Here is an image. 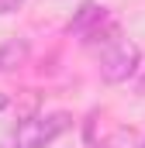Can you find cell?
<instances>
[{
	"mask_svg": "<svg viewBox=\"0 0 145 148\" xmlns=\"http://www.w3.org/2000/svg\"><path fill=\"white\" fill-rule=\"evenodd\" d=\"M138 59H142V52L135 41H117L100 59V79L104 83H128V76L138 69Z\"/></svg>",
	"mask_w": 145,
	"mask_h": 148,
	"instance_id": "7a4b0ae2",
	"label": "cell"
},
{
	"mask_svg": "<svg viewBox=\"0 0 145 148\" xmlns=\"http://www.w3.org/2000/svg\"><path fill=\"white\" fill-rule=\"evenodd\" d=\"M117 35H121L117 21H110L107 14H104L93 28H86V31H83V48H90V52H93V48H100V45H117V41H114Z\"/></svg>",
	"mask_w": 145,
	"mask_h": 148,
	"instance_id": "277c9868",
	"label": "cell"
},
{
	"mask_svg": "<svg viewBox=\"0 0 145 148\" xmlns=\"http://www.w3.org/2000/svg\"><path fill=\"white\" fill-rule=\"evenodd\" d=\"M135 90H138V97H145V76L138 79V86H135Z\"/></svg>",
	"mask_w": 145,
	"mask_h": 148,
	"instance_id": "52a82bcc",
	"label": "cell"
},
{
	"mask_svg": "<svg viewBox=\"0 0 145 148\" xmlns=\"http://www.w3.org/2000/svg\"><path fill=\"white\" fill-rule=\"evenodd\" d=\"M142 148H145V145H142Z\"/></svg>",
	"mask_w": 145,
	"mask_h": 148,
	"instance_id": "30bf717a",
	"label": "cell"
},
{
	"mask_svg": "<svg viewBox=\"0 0 145 148\" xmlns=\"http://www.w3.org/2000/svg\"><path fill=\"white\" fill-rule=\"evenodd\" d=\"M100 17H104V7H100V3H93V0H86V3L76 10V17L69 21V28H66V31H69V35H83V31H86V28H93Z\"/></svg>",
	"mask_w": 145,
	"mask_h": 148,
	"instance_id": "5b68a950",
	"label": "cell"
},
{
	"mask_svg": "<svg viewBox=\"0 0 145 148\" xmlns=\"http://www.w3.org/2000/svg\"><path fill=\"white\" fill-rule=\"evenodd\" d=\"M7 103H10V100H7V97L0 93V110H7Z\"/></svg>",
	"mask_w": 145,
	"mask_h": 148,
	"instance_id": "ba28073f",
	"label": "cell"
},
{
	"mask_svg": "<svg viewBox=\"0 0 145 148\" xmlns=\"http://www.w3.org/2000/svg\"><path fill=\"white\" fill-rule=\"evenodd\" d=\"M31 55V45L28 38H7L0 45V73H14L17 66H24Z\"/></svg>",
	"mask_w": 145,
	"mask_h": 148,
	"instance_id": "3957f363",
	"label": "cell"
},
{
	"mask_svg": "<svg viewBox=\"0 0 145 148\" xmlns=\"http://www.w3.org/2000/svg\"><path fill=\"white\" fill-rule=\"evenodd\" d=\"M21 3H24V0H0V14H14Z\"/></svg>",
	"mask_w": 145,
	"mask_h": 148,
	"instance_id": "8992f818",
	"label": "cell"
},
{
	"mask_svg": "<svg viewBox=\"0 0 145 148\" xmlns=\"http://www.w3.org/2000/svg\"><path fill=\"white\" fill-rule=\"evenodd\" d=\"M104 148H117V145H104Z\"/></svg>",
	"mask_w": 145,
	"mask_h": 148,
	"instance_id": "9c48e42d",
	"label": "cell"
},
{
	"mask_svg": "<svg viewBox=\"0 0 145 148\" xmlns=\"http://www.w3.org/2000/svg\"><path fill=\"white\" fill-rule=\"evenodd\" d=\"M69 127H72V117L66 110L48 114V117L31 114V117H24V121L17 124V131H14V148H45V145H52L62 131H69Z\"/></svg>",
	"mask_w": 145,
	"mask_h": 148,
	"instance_id": "6da1fadb",
	"label": "cell"
}]
</instances>
